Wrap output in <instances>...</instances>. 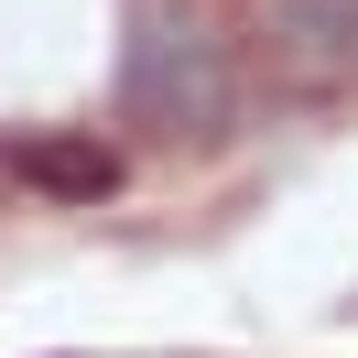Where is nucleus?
<instances>
[{
  "label": "nucleus",
  "mask_w": 358,
  "mask_h": 358,
  "mask_svg": "<svg viewBox=\"0 0 358 358\" xmlns=\"http://www.w3.org/2000/svg\"><path fill=\"white\" fill-rule=\"evenodd\" d=\"M0 163L22 185H44V196H66V206H98L120 185V152L98 131H22V141H0Z\"/></svg>",
  "instance_id": "nucleus-2"
},
{
  "label": "nucleus",
  "mask_w": 358,
  "mask_h": 358,
  "mask_svg": "<svg viewBox=\"0 0 358 358\" xmlns=\"http://www.w3.org/2000/svg\"><path fill=\"white\" fill-rule=\"evenodd\" d=\"M120 109L152 141H217L228 131V44L196 11H141L131 55H120Z\"/></svg>",
  "instance_id": "nucleus-1"
},
{
  "label": "nucleus",
  "mask_w": 358,
  "mask_h": 358,
  "mask_svg": "<svg viewBox=\"0 0 358 358\" xmlns=\"http://www.w3.org/2000/svg\"><path fill=\"white\" fill-rule=\"evenodd\" d=\"M282 33L304 44V66H358V0H304V11H282Z\"/></svg>",
  "instance_id": "nucleus-3"
}]
</instances>
